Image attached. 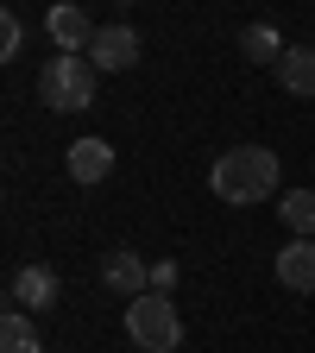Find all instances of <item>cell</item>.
Instances as JSON below:
<instances>
[{
  "label": "cell",
  "mask_w": 315,
  "mask_h": 353,
  "mask_svg": "<svg viewBox=\"0 0 315 353\" xmlns=\"http://www.w3.org/2000/svg\"><path fill=\"white\" fill-rule=\"evenodd\" d=\"M240 57H246V63H272V70H278V57H284L278 26H265V19H258V26H246V32H240Z\"/></svg>",
  "instance_id": "7c38bea8"
},
{
  "label": "cell",
  "mask_w": 315,
  "mask_h": 353,
  "mask_svg": "<svg viewBox=\"0 0 315 353\" xmlns=\"http://www.w3.org/2000/svg\"><path fill=\"white\" fill-rule=\"evenodd\" d=\"M7 290H13V309H38V316H44V309H57V296H63V278L51 272V265H19Z\"/></svg>",
  "instance_id": "277c9868"
},
{
  "label": "cell",
  "mask_w": 315,
  "mask_h": 353,
  "mask_svg": "<svg viewBox=\"0 0 315 353\" xmlns=\"http://www.w3.org/2000/svg\"><path fill=\"white\" fill-rule=\"evenodd\" d=\"M63 164H70L76 183H101V176L114 170V145H108V139H76V145L63 152Z\"/></svg>",
  "instance_id": "ba28073f"
},
{
  "label": "cell",
  "mask_w": 315,
  "mask_h": 353,
  "mask_svg": "<svg viewBox=\"0 0 315 353\" xmlns=\"http://www.w3.org/2000/svg\"><path fill=\"white\" fill-rule=\"evenodd\" d=\"M208 190L221 202H265V196H278V152H265V145H234V152H221L214 170H208Z\"/></svg>",
  "instance_id": "6da1fadb"
},
{
  "label": "cell",
  "mask_w": 315,
  "mask_h": 353,
  "mask_svg": "<svg viewBox=\"0 0 315 353\" xmlns=\"http://www.w3.org/2000/svg\"><path fill=\"white\" fill-rule=\"evenodd\" d=\"M278 214H284L290 234L315 240V190H284V196H278Z\"/></svg>",
  "instance_id": "4fadbf2b"
},
{
  "label": "cell",
  "mask_w": 315,
  "mask_h": 353,
  "mask_svg": "<svg viewBox=\"0 0 315 353\" xmlns=\"http://www.w3.org/2000/svg\"><path fill=\"white\" fill-rule=\"evenodd\" d=\"M126 334L139 353H176L183 347V316H176V303L164 290H145L126 303Z\"/></svg>",
  "instance_id": "3957f363"
},
{
  "label": "cell",
  "mask_w": 315,
  "mask_h": 353,
  "mask_svg": "<svg viewBox=\"0 0 315 353\" xmlns=\"http://www.w3.org/2000/svg\"><path fill=\"white\" fill-rule=\"evenodd\" d=\"M120 7H132V0H120Z\"/></svg>",
  "instance_id": "2e32d148"
},
{
  "label": "cell",
  "mask_w": 315,
  "mask_h": 353,
  "mask_svg": "<svg viewBox=\"0 0 315 353\" xmlns=\"http://www.w3.org/2000/svg\"><path fill=\"white\" fill-rule=\"evenodd\" d=\"M19 44H26V26H19V13H0V57H19Z\"/></svg>",
  "instance_id": "5bb4252c"
},
{
  "label": "cell",
  "mask_w": 315,
  "mask_h": 353,
  "mask_svg": "<svg viewBox=\"0 0 315 353\" xmlns=\"http://www.w3.org/2000/svg\"><path fill=\"white\" fill-rule=\"evenodd\" d=\"M95 63H88L82 51H57L51 63L38 70V95L44 108H57V114H76V108H95Z\"/></svg>",
  "instance_id": "7a4b0ae2"
},
{
  "label": "cell",
  "mask_w": 315,
  "mask_h": 353,
  "mask_svg": "<svg viewBox=\"0 0 315 353\" xmlns=\"http://www.w3.org/2000/svg\"><path fill=\"white\" fill-rule=\"evenodd\" d=\"M88 63H95V70H132V63H139V32H132V26H101L95 32V44H88Z\"/></svg>",
  "instance_id": "5b68a950"
},
{
  "label": "cell",
  "mask_w": 315,
  "mask_h": 353,
  "mask_svg": "<svg viewBox=\"0 0 315 353\" xmlns=\"http://www.w3.org/2000/svg\"><path fill=\"white\" fill-rule=\"evenodd\" d=\"M0 353H44V341L32 328V309H7L0 316Z\"/></svg>",
  "instance_id": "8fae6325"
},
{
  "label": "cell",
  "mask_w": 315,
  "mask_h": 353,
  "mask_svg": "<svg viewBox=\"0 0 315 353\" xmlns=\"http://www.w3.org/2000/svg\"><path fill=\"white\" fill-rule=\"evenodd\" d=\"M278 82L290 88V95H315V44H284Z\"/></svg>",
  "instance_id": "30bf717a"
},
{
  "label": "cell",
  "mask_w": 315,
  "mask_h": 353,
  "mask_svg": "<svg viewBox=\"0 0 315 353\" xmlns=\"http://www.w3.org/2000/svg\"><path fill=\"white\" fill-rule=\"evenodd\" d=\"M101 284H108L114 296H126V303H132V296H145V290H152V265H145L139 252H126V246H120V252H108V259H101Z\"/></svg>",
  "instance_id": "8992f818"
},
{
  "label": "cell",
  "mask_w": 315,
  "mask_h": 353,
  "mask_svg": "<svg viewBox=\"0 0 315 353\" xmlns=\"http://www.w3.org/2000/svg\"><path fill=\"white\" fill-rule=\"evenodd\" d=\"M44 32H51V44H57V51H88L101 26H88V13L63 0V7H51V13H44Z\"/></svg>",
  "instance_id": "52a82bcc"
},
{
  "label": "cell",
  "mask_w": 315,
  "mask_h": 353,
  "mask_svg": "<svg viewBox=\"0 0 315 353\" xmlns=\"http://www.w3.org/2000/svg\"><path fill=\"white\" fill-rule=\"evenodd\" d=\"M152 290H164V296L176 290V265H170V259H158V265H152Z\"/></svg>",
  "instance_id": "9a60e30c"
},
{
  "label": "cell",
  "mask_w": 315,
  "mask_h": 353,
  "mask_svg": "<svg viewBox=\"0 0 315 353\" xmlns=\"http://www.w3.org/2000/svg\"><path fill=\"white\" fill-rule=\"evenodd\" d=\"M278 284L284 290H315V240H290L284 252H278Z\"/></svg>",
  "instance_id": "9c48e42d"
}]
</instances>
